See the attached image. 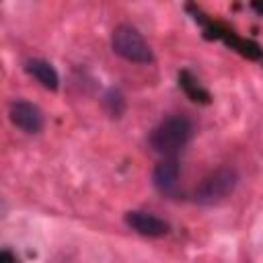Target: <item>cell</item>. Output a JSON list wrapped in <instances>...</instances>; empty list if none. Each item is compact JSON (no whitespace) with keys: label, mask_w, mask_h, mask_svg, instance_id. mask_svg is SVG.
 <instances>
[{"label":"cell","mask_w":263,"mask_h":263,"mask_svg":"<svg viewBox=\"0 0 263 263\" xmlns=\"http://www.w3.org/2000/svg\"><path fill=\"white\" fill-rule=\"evenodd\" d=\"M193 136V123L187 115L175 113L164 117L152 132H150V146L154 152L166 156H175L183 150Z\"/></svg>","instance_id":"obj_1"},{"label":"cell","mask_w":263,"mask_h":263,"mask_svg":"<svg viewBox=\"0 0 263 263\" xmlns=\"http://www.w3.org/2000/svg\"><path fill=\"white\" fill-rule=\"evenodd\" d=\"M238 185V173L232 166H220L205 175L193 191V199L199 205H214L232 195Z\"/></svg>","instance_id":"obj_2"},{"label":"cell","mask_w":263,"mask_h":263,"mask_svg":"<svg viewBox=\"0 0 263 263\" xmlns=\"http://www.w3.org/2000/svg\"><path fill=\"white\" fill-rule=\"evenodd\" d=\"M111 47L119 58L134 62V64H150L154 58L152 49H150L148 41L142 37V33L127 23H121L113 29Z\"/></svg>","instance_id":"obj_3"},{"label":"cell","mask_w":263,"mask_h":263,"mask_svg":"<svg viewBox=\"0 0 263 263\" xmlns=\"http://www.w3.org/2000/svg\"><path fill=\"white\" fill-rule=\"evenodd\" d=\"M10 121L25 134H39L43 129V113L29 101H14L8 109Z\"/></svg>","instance_id":"obj_4"},{"label":"cell","mask_w":263,"mask_h":263,"mask_svg":"<svg viewBox=\"0 0 263 263\" xmlns=\"http://www.w3.org/2000/svg\"><path fill=\"white\" fill-rule=\"evenodd\" d=\"M125 224L136 230L142 236H150V238H158L164 236L168 232V222H164L162 218L150 214V212H142V210H132L125 214Z\"/></svg>","instance_id":"obj_5"},{"label":"cell","mask_w":263,"mask_h":263,"mask_svg":"<svg viewBox=\"0 0 263 263\" xmlns=\"http://www.w3.org/2000/svg\"><path fill=\"white\" fill-rule=\"evenodd\" d=\"M179 181V160L175 156L162 158L152 171V183L160 193H173Z\"/></svg>","instance_id":"obj_6"},{"label":"cell","mask_w":263,"mask_h":263,"mask_svg":"<svg viewBox=\"0 0 263 263\" xmlns=\"http://www.w3.org/2000/svg\"><path fill=\"white\" fill-rule=\"evenodd\" d=\"M27 72H29L41 86H45L47 90H58V86H60V76H58L55 68H53L49 62L39 60V58H33V60L27 62Z\"/></svg>","instance_id":"obj_7"}]
</instances>
